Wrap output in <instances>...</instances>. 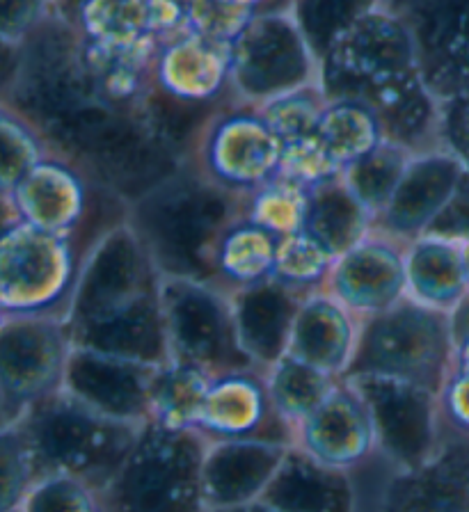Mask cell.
Returning a JSON list of instances; mask_svg holds the SVG:
<instances>
[{"label":"cell","mask_w":469,"mask_h":512,"mask_svg":"<svg viewBox=\"0 0 469 512\" xmlns=\"http://www.w3.org/2000/svg\"><path fill=\"white\" fill-rule=\"evenodd\" d=\"M282 149L259 106L236 101L211 119L190 160L222 188L250 195L280 174Z\"/></svg>","instance_id":"12"},{"label":"cell","mask_w":469,"mask_h":512,"mask_svg":"<svg viewBox=\"0 0 469 512\" xmlns=\"http://www.w3.org/2000/svg\"><path fill=\"white\" fill-rule=\"evenodd\" d=\"M17 512H103L101 496L85 480L67 474L37 478Z\"/></svg>","instance_id":"43"},{"label":"cell","mask_w":469,"mask_h":512,"mask_svg":"<svg viewBox=\"0 0 469 512\" xmlns=\"http://www.w3.org/2000/svg\"><path fill=\"white\" fill-rule=\"evenodd\" d=\"M213 375L184 362L158 366L151 384V421L172 430H197Z\"/></svg>","instance_id":"33"},{"label":"cell","mask_w":469,"mask_h":512,"mask_svg":"<svg viewBox=\"0 0 469 512\" xmlns=\"http://www.w3.org/2000/svg\"><path fill=\"white\" fill-rule=\"evenodd\" d=\"M257 14L259 12L236 5L232 0H190L188 30L218 44L232 46Z\"/></svg>","instance_id":"45"},{"label":"cell","mask_w":469,"mask_h":512,"mask_svg":"<svg viewBox=\"0 0 469 512\" xmlns=\"http://www.w3.org/2000/svg\"><path fill=\"white\" fill-rule=\"evenodd\" d=\"M154 85L190 103H234L232 46L186 30L158 46Z\"/></svg>","instance_id":"24"},{"label":"cell","mask_w":469,"mask_h":512,"mask_svg":"<svg viewBox=\"0 0 469 512\" xmlns=\"http://www.w3.org/2000/svg\"><path fill=\"white\" fill-rule=\"evenodd\" d=\"M69 19L85 42L94 44H133L151 37L147 0H74Z\"/></svg>","instance_id":"36"},{"label":"cell","mask_w":469,"mask_h":512,"mask_svg":"<svg viewBox=\"0 0 469 512\" xmlns=\"http://www.w3.org/2000/svg\"><path fill=\"white\" fill-rule=\"evenodd\" d=\"M209 512H277L268 506L264 501H252V503H243V506H232V508H213Z\"/></svg>","instance_id":"51"},{"label":"cell","mask_w":469,"mask_h":512,"mask_svg":"<svg viewBox=\"0 0 469 512\" xmlns=\"http://www.w3.org/2000/svg\"><path fill=\"white\" fill-rule=\"evenodd\" d=\"M385 0H293L291 14L319 62L362 16Z\"/></svg>","instance_id":"37"},{"label":"cell","mask_w":469,"mask_h":512,"mask_svg":"<svg viewBox=\"0 0 469 512\" xmlns=\"http://www.w3.org/2000/svg\"><path fill=\"white\" fill-rule=\"evenodd\" d=\"M428 234L458 240V243H467L469 240V172L465 176L463 186L458 190V195L453 197L447 211L437 218Z\"/></svg>","instance_id":"50"},{"label":"cell","mask_w":469,"mask_h":512,"mask_svg":"<svg viewBox=\"0 0 469 512\" xmlns=\"http://www.w3.org/2000/svg\"><path fill=\"white\" fill-rule=\"evenodd\" d=\"M90 188H97L69 160L49 154L19 186L3 195L5 220H23L53 234L74 236L90 208Z\"/></svg>","instance_id":"18"},{"label":"cell","mask_w":469,"mask_h":512,"mask_svg":"<svg viewBox=\"0 0 469 512\" xmlns=\"http://www.w3.org/2000/svg\"><path fill=\"white\" fill-rule=\"evenodd\" d=\"M440 400L447 426L469 435V368H453Z\"/></svg>","instance_id":"49"},{"label":"cell","mask_w":469,"mask_h":512,"mask_svg":"<svg viewBox=\"0 0 469 512\" xmlns=\"http://www.w3.org/2000/svg\"><path fill=\"white\" fill-rule=\"evenodd\" d=\"M440 142L469 172V85L442 99Z\"/></svg>","instance_id":"47"},{"label":"cell","mask_w":469,"mask_h":512,"mask_svg":"<svg viewBox=\"0 0 469 512\" xmlns=\"http://www.w3.org/2000/svg\"><path fill=\"white\" fill-rule=\"evenodd\" d=\"M415 154H408L394 144L383 142L380 147L369 151L367 156L357 158L355 163L341 170V179L348 183L357 199L369 208L373 218L385 211L392 199L396 186H399L405 165Z\"/></svg>","instance_id":"38"},{"label":"cell","mask_w":469,"mask_h":512,"mask_svg":"<svg viewBox=\"0 0 469 512\" xmlns=\"http://www.w3.org/2000/svg\"><path fill=\"white\" fill-rule=\"evenodd\" d=\"M408 298L444 314L469 293V272L463 243L426 234L405 245Z\"/></svg>","instance_id":"29"},{"label":"cell","mask_w":469,"mask_h":512,"mask_svg":"<svg viewBox=\"0 0 469 512\" xmlns=\"http://www.w3.org/2000/svg\"><path fill=\"white\" fill-rule=\"evenodd\" d=\"M410 30L419 74L440 96L469 85V0H385Z\"/></svg>","instance_id":"14"},{"label":"cell","mask_w":469,"mask_h":512,"mask_svg":"<svg viewBox=\"0 0 469 512\" xmlns=\"http://www.w3.org/2000/svg\"><path fill=\"white\" fill-rule=\"evenodd\" d=\"M282 144L284 149L280 176H286V179L296 181L305 188H312L316 183H323L332 179V176L341 174V167L330 156V151L319 138V133Z\"/></svg>","instance_id":"46"},{"label":"cell","mask_w":469,"mask_h":512,"mask_svg":"<svg viewBox=\"0 0 469 512\" xmlns=\"http://www.w3.org/2000/svg\"><path fill=\"white\" fill-rule=\"evenodd\" d=\"M14 426L26 439L39 478L76 476L97 492L117 474L145 428L92 412L62 389L37 400Z\"/></svg>","instance_id":"3"},{"label":"cell","mask_w":469,"mask_h":512,"mask_svg":"<svg viewBox=\"0 0 469 512\" xmlns=\"http://www.w3.org/2000/svg\"><path fill=\"white\" fill-rule=\"evenodd\" d=\"M78 266L74 236L53 234L23 220H3L0 309L3 314L65 316Z\"/></svg>","instance_id":"7"},{"label":"cell","mask_w":469,"mask_h":512,"mask_svg":"<svg viewBox=\"0 0 469 512\" xmlns=\"http://www.w3.org/2000/svg\"><path fill=\"white\" fill-rule=\"evenodd\" d=\"M71 341L65 316L3 314L0 318V407L19 421L37 400L62 387Z\"/></svg>","instance_id":"11"},{"label":"cell","mask_w":469,"mask_h":512,"mask_svg":"<svg viewBox=\"0 0 469 512\" xmlns=\"http://www.w3.org/2000/svg\"><path fill=\"white\" fill-rule=\"evenodd\" d=\"M156 371L158 366L154 364L74 346L60 389L108 419L147 426Z\"/></svg>","instance_id":"15"},{"label":"cell","mask_w":469,"mask_h":512,"mask_svg":"<svg viewBox=\"0 0 469 512\" xmlns=\"http://www.w3.org/2000/svg\"><path fill=\"white\" fill-rule=\"evenodd\" d=\"M463 250H465V263H467V272H469V240L463 243Z\"/></svg>","instance_id":"53"},{"label":"cell","mask_w":469,"mask_h":512,"mask_svg":"<svg viewBox=\"0 0 469 512\" xmlns=\"http://www.w3.org/2000/svg\"><path fill=\"white\" fill-rule=\"evenodd\" d=\"M376 218L357 199L341 174L309 188L305 234L321 243L332 256H341L367 238Z\"/></svg>","instance_id":"31"},{"label":"cell","mask_w":469,"mask_h":512,"mask_svg":"<svg viewBox=\"0 0 469 512\" xmlns=\"http://www.w3.org/2000/svg\"><path fill=\"white\" fill-rule=\"evenodd\" d=\"M344 380L367 405L376 453L389 462L394 474L415 471L440 451L447 421L437 391L383 375Z\"/></svg>","instance_id":"10"},{"label":"cell","mask_w":469,"mask_h":512,"mask_svg":"<svg viewBox=\"0 0 469 512\" xmlns=\"http://www.w3.org/2000/svg\"><path fill=\"white\" fill-rule=\"evenodd\" d=\"M277 421L264 371H236L216 375L206 396L197 430L206 439H275L266 432V423Z\"/></svg>","instance_id":"27"},{"label":"cell","mask_w":469,"mask_h":512,"mask_svg":"<svg viewBox=\"0 0 469 512\" xmlns=\"http://www.w3.org/2000/svg\"><path fill=\"white\" fill-rule=\"evenodd\" d=\"M0 462H3V499L0 512H14L37 483V467L28 451L26 439L14 423L0 426Z\"/></svg>","instance_id":"44"},{"label":"cell","mask_w":469,"mask_h":512,"mask_svg":"<svg viewBox=\"0 0 469 512\" xmlns=\"http://www.w3.org/2000/svg\"><path fill=\"white\" fill-rule=\"evenodd\" d=\"M161 272L129 220L103 229L87 247L65 311L69 332L81 330L131 307L156 291Z\"/></svg>","instance_id":"8"},{"label":"cell","mask_w":469,"mask_h":512,"mask_svg":"<svg viewBox=\"0 0 469 512\" xmlns=\"http://www.w3.org/2000/svg\"><path fill=\"white\" fill-rule=\"evenodd\" d=\"M305 295L277 277L229 291L238 346L259 371H268L289 352L293 323Z\"/></svg>","instance_id":"22"},{"label":"cell","mask_w":469,"mask_h":512,"mask_svg":"<svg viewBox=\"0 0 469 512\" xmlns=\"http://www.w3.org/2000/svg\"><path fill=\"white\" fill-rule=\"evenodd\" d=\"M236 5H243V7H250L254 12H275V10H284L275 3V0H232Z\"/></svg>","instance_id":"52"},{"label":"cell","mask_w":469,"mask_h":512,"mask_svg":"<svg viewBox=\"0 0 469 512\" xmlns=\"http://www.w3.org/2000/svg\"><path fill=\"white\" fill-rule=\"evenodd\" d=\"M158 46L161 44L154 37L133 44L85 42V64L101 99L122 108H138L154 87Z\"/></svg>","instance_id":"30"},{"label":"cell","mask_w":469,"mask_h":512,"mask_svg":"<svg viewBox=\"0 0 469 512\" xmlns=\"http://www.w3.org/2000/svg\"><path fill=\"white\" fill-rule=\"evenodd\" d=\"M376 115L385 142L408 154L440 149L442 99L426 85L419 69L378 78L357 94Z\"/></svg>","instance_id":"19"},{"label":"cell","mask_w":469,"mask_h":512,"mask_svg":"<svg viewBox=\"0 0 469 512\" xmlns=\"http://www.w3.org/2000/svg\"><path fill=\"white\" fill-rule=\"evenodd\" d=\"M383 512H469V435L447 426L442 446L415 471L394 474Z\"/></svg>","instance_id":"23"},{"label":"cell","mask_w":469,"mask_h":512,"mask_svg":"<svg viewBox=\"0 0 469 512\" xmlns=\"http://www.w3.org/2000/svg\"><path fill=\"white\" fill-rule=\"evenodd\" d=\"M209 439L149 421L99 492L103 512H209L202 462Z\"/></svg>","instance_id":"4"},{"label":"cell","mask_w":469,"mask_h":512,"mask_svg":"<svg viewBox=\"0 0 469 512\" xmlns=\"http://www.w3.org/2000/svg\"><path fill=\"white\" fill-rule=\"evenodd\" d=\"M161 307L170 355L216 375L259 371L238 346L232 300L220 284L161 275Z\"/></svg>","instance_id":"6"},{"label":"cell","mask_w":469,"mask_h":512,"mask_svg":"<svg viewBox=\"0 0 469 512\" xmlns=\"http://www.w3.org/2000/svg\"><path fill=\"white\" fill-rule=\"evenodd\" d=\"M360 323L362 318H357L325 288L307 293L293 323L286 355L344 380L357 348Z\"/></svg>","instance_id":"25"},{"label":"cell","mask_w":469,"mask_h":512,"mask_svg":"<svg viewBox=\"0 0 469 512\" xmlns=\"http://www.w3.org/2000/svg\"><path fill=\"white\" fill-rule=\"evenodd\" d=\"M0 128H3V170H0V186H3V195H7L51 151L46 147V142L37 128L26 122L12 108L3 106V112H0Z\"/></svg>","instance_id":"41"},{"label":"cell","mask_w":469,"mask_h":512,"mask_svg":"<svg viewBox=\"0 0 469 512\" xmlns=\"http://www.w3.org/2000/svg\"><path fill=\"white\" fill-rule=\"evenodd\" d=\"M266 387L273 407L284 426L296 430L302 421L312 414L323 400L335 391L339 378L319 371L312 364L300 362L293 355H284L280 362L264 371Z\"/></svg>","instance_id":"34"},{"label":"cell","mask_w":469,"mask_h":512,"mask_svg":"<svg viewBox=\"0 0 469 512\" xmlns=\"http://www.w3.org/2000/svg\"><path fill=\"white\" fill-rule=\"evenodd\" d=\"M14 512H17V510H14Z\"/></svg>","instance_id":"55"},{"label":"cell","mask_w":469,"mask_h":512,"mask_svg":"<svg viewBox=\"0 0 469 512\" xmlns=\"http://www.w3.org/2000/svg\"><path fill=\"white\" fill-rule=\"evenodd\" d=\"M332 266H335V256L305 231H298V234L280 238L273 277L302 293H312L325 288Z\"/></svg>","instance_id":"40"},{"label":"cell","mask_w":469,"mask_h":512,"mask_svg":"<svg viewBox=\"0 0 469 512\" xmlns=\"http://www.w3.org/2000/svg\"><path fill=\"white\" fill-rule=\"evenodd\" d=\"M51 7H62V3H67V0H46Z\"/></svg>","instance_id":"54"},{"label":"cell","mask_w":469,"mask_h":512,"mask_svg":"<svg viewBox=\"0 0 469 512\" xmlns=\"http://www.w3.org/2000/svg\"><path fill=\"white\" fill-rule=\"evenodd\" d=\"M456 368L449 314L405 298L383 314L362 318L346 378L383 375L442 394Z\"/></svg>","instance_id":"5"},{"label":"cell","mask_w":469,"mask_h":512,"mask_svg":"<svg viewBox=\"0 0 469 512\" xmlns=\"http://www.w3.org/2000/svg\"><path fill=\"white\" fill-rule=\"evenodd\" d=\"M69 334L74 346L81 348H92L154 366L172 362L161 307V284L156 291L147 293L145 298L133 302L119 314Z\"/></svg>","instance_id":"28"},{"label":"cell","mask_w":469,"mask_h":512,"mask_svg":"<svg viewBox=\"0 0 469 512\" xmlns=\"http://www.w3.org/2000/svg\"><path fill=\"white\" fill-rule=\"evenodd\" d=\"M325 106H328V96H325L321 83H314L300 87L296 92L277 96V99L259 106V110L282 142H289L314 135Z\"/></svg>","instance_id":"42"},{"label":"cell","mask_w":469,"mask_h":512,"mask_svg":"<svg viewBox=\"0 0 469 512\" xmlns=\"http://www.w3.org/2000/svg\"><path fill=\"white\" fill-rule=\"evenodd\" d=\"M405 245L392 236L371 234L335 259L325 291L346 304L357 318H369L408 298Z\"/></svg>","instance_id":"17"},{"label":"cell","mask_w":469,"mask_h":512,"mask_svg":"<svg viewBox=\"0 0 469 512\" xmlns=\"http://www.w3.org/2000/svg\"><path fill=\"white\" fill-rule=\"evenodd\" d=\"M291 444L280 439H209L202 462L206 506L232 508L264 499Z\"/></svg>","instance_id":"20"},{"label":"cell","mask_w":469,"mask_h":512,"mask_svg":"<svg viewBox=\"0 0 469 512\" xmlns=\"http://www.w3.org/2000/svg\"><path fill=\"white\" fill-rule=\"evenodd\" d=\"M51 154L76 165L97 190L129 208L186 163L149 131L135 108L101 96L42 133Z\"/></svg>","instance_id":"2"},{"label":"cell","mask_w":469,"mask_h":512,"mask_svg":"<svg viewBox=\"0 0 469 512\" xmlns=\"http://www.w3.org/2000/svg\"><path fill=\"white\" fill-rule=\"evenodd\" d=\"M321 83V62L291 10L259 12L232 44V92L264 106L277 96Z\"/></svg>","instance_id":"9"},{"label":"cell","mask_w":469,"mask_h":512,"mask_svg":"<svg viewBox=\"0 0 469 512\" xmlns=\"http://www.w3.org/2000/svg\"><path fill=\"white\" fill-rule=\"evenodd\" d=\"M261 501L277 512H357V487L351 471L328 467L291 444Z\"/></svg>","instance_id":"26"},{"label":"cell","mask_w":469,"mask_h":512,"mask_svg":"<svg viewBox=\"0 0 469 512\" xmlns=\"http://www.w3.org/2000/svg\"><path fill=\"white\" fill-rule=\"evenodd\" d=\"M245 197L209 179L193 160L126 208L135 234L163 277L216 284L220 238L245 215Z\"/></svg>","instance_id":"1"},{"label":"cell","mask_w":469,"mask_h":512,"mask_svg":"<svg viewBox=\"0 0 469 512\" xmlns=\"http://www.w3.org/2000/svg\"><path fill=\"white\" fill-rule=\"evenodd\" d=\"M419 69L410 30L389 5L362 16L321 62L328 99H357L373 80Z\"/></svg>","instance_id":"13"},{"label":"cell","mask_w":469,"mask_h":512,"mask_svg":"<svg viewBox=\"0 0 469 512\" xmlns=\"http://www.w3.org/2000/svg\"><path fill=\"white\" fill-rule=\"evenodd\" d=\"M316 133L341 170L385 142L376 115L360 99H328Z\"/></svg>","instance_id":"35"},{"label":"cell","mask_w":469,"mask_h":512,"mask_svg":"<svg viewBox=\"0 0 469 512\" xmlns=\"http://www.w3.org/2000/svg\"><path fill=\"white\" fill-rule=\"evenodd\" d=\"M293 446L344 471H353L376 453L367 405L351 384L341 380L323 405L293 430Z\"/></svg>","instance_id":"21"},{"label":"cell","mask_w":469,"mask_h":512,"mask_svg":"<svg viewBox=\"0 0 469 512\" xmlns=\"http://www.w3.org/2000/svg\"><path fill=\"white\" fill-rule=\"evenodd\" d=\"M280 238L250 218H238L220 238L216 252V284L227 291L273 277Z\"/></svg>","instance_id":"32"},{"label":"cell","mask_w":469,"mask_h":512,"mask_svg":"<svg viewBox=\"0 0 469 512\" xmlns=\"http://www.w3.org/2000/svg\"><path fill=\"white\" fill-rule=\"evenodd\" d=\"M309 188L277 174L273 181L245 197V218L257 222L277 238L305 229Z\"/></svg>","instance_id":"39"},{"label":"cell","mask_w":469,"mask_h":512,"mask_svg":"<svg viewBox=\"0 0 469 512\" xmlns=\"http://www.w3.org/2000/svg\"><path fill=\"white\" fill-rule=\"evenodd\" d=\"M51 12L53 7L46 0H3V23H0L3 44H23Z\"/></svg>","instance_id":"48"},{"label":"cell","mask_w":469,"mask_h":512,"mask_svg":"<svg viewBox=\"0 0 469 512\" xmlns=\"http://www.w3.org/2000/svg\"><path fill=\"white\" fill-rule=\"evenodd\" d=\"M465 176L463 163L447 149L415 154L405 165L399 186L373 229L401 243L426 236L458 195Z\"/></svg>","instance_id":"16"}]
</instances>
